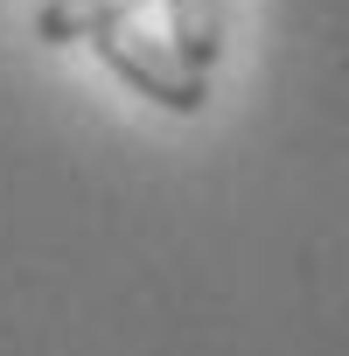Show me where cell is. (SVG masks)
Returning <instances> with one entry per match:
<instances>
[{
	"mask_svg": "<svg viewBox=\"0 0 349 356\" xmlns=\"http://www.w3.org/2000/svg\"><path fill=\"white\" fill-rule=\"evenodd\" d=\"M91 49L112 63V77L119 84H133L147 105H161V112H203L210 105V70H196V63H182L174 56V42L168 49H154V42H140L133 35V22H119V29H105V35H91Z\"/></svg>",
	"mask_w": 349,
	"mask_h": 356,
	"instance_id": "1",
	"label": "cell"
},
{
	"mask_svg": "<svg viewBox=\"0 0 349 356\" xmlns=\"http://www.w3.org/2000/svg\"><path fill=\"white\" fill-rule=\"evenodd\" d=\"M119 22H140V0H49V8H35L42 42H91Z\"/></svg>",
	"mask_w": 349,
	"mask_h": 356,
	"instance_id": "2",
	"label": "cell"
},
{
	"mask_svg": "<svg viewBox=\"0 0 349 356\" xmlns=\"http://www.w3.org/2000/svg\"><path fill=\"white\" fill-rule=\"evenodd\" d=\"M161 8H168V42L182 63L210 70L224 56V8L217 0H161Z\"/></svg>",
	"mask_w": 349,
	"mask_h": 356,
	"instance_id": "3",
	"label": "cell"
}]
</instances>
